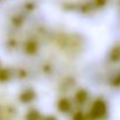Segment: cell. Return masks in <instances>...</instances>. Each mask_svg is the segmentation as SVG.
I'll return each instance as SVG.
<instances>
[{"instance_id":"cell-4","label":"cell","mask_w":120,"mask_h":120,"mask_svg":"<svg viewBox=\"0 0 120 120\" xmlns=\"http://www.w3.org/2000/svg\"><path fill=\"white\" fill-rule=\"evenodd\" d=\"M5 117H6V114L4 113V111H2V109L0 107V120H5Z\"/></svg>"},{"instance_id":"cell-5","label":"cell","mask_w":120,"mask_h":120,"mask_svg":"<svg viewBox=\"0 0 120 120\" xmlns=\"http://www.w3.org/2000/svg\"><path fill=\"white\" fill-rule=\"evenodd\" d=\"M83 119H84V118L80 116V113H78L77 116H75V120H83Z\"/></svg>"},{"instance_id":"cell-3","label":"cell","mask_w":120,"mask_h":120,"mask_svg":"<svg viewBox=\"0 0 120 120\" xmlns=\"http://www.w3.org/2000/svg\"><path fill=\"white\" fill-rule=\"evenodd\" d=\"M27 120H40V113L36 111H30L27 114Z\"/></svg>"},{"instance_id":"cell-1","label":"cell","mask_w":120,"mask_h":120,"mask_svg":"<svg viewBox=\"0 0 120 120\" xmlns=\"http://www.w3.org/2000/svg\"><path fill=\"white\" fill-rule=\"evenodd\" d=\"M105 114H106V104L103 100L94 101V104L91 109V117L99 119V118H103Z\"/></svg>"},{"instance_id":"cell-2","label":"cell","mask_w":120,"mask_h":120,"mask_svg":"<svg viewBox=\"0 0 120 120\" xmlns=\"http://www.w3.org/2000/svg\"><path fill=\"white\" fill-rule=\"evenodd\" d=\"M58 109H60V111H62V112H68V111L70 110V103H69V100H67V99L60 100V103H58Z\"/></svg>"},{"instance_id":"cell-6","label":"cell","mask_w":120,"mask_h":120,"mask_svg":"<svg viewBox=\"0 0 120 120\" xmlns=\"http://www.w3.org/2000/svg\"><path fill=\"white\" fill-rule=\"evenodd\" d=\"M44 120H56V119H55L54 117H48V118H45Z\"/></svg>"}]
</instances>
